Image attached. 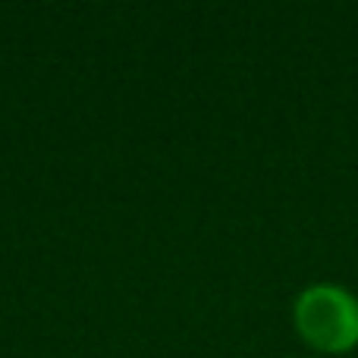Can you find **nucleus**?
Instances as JSON below:
<instances>
[{
    "mask_svg": "<svg viewBox=\"0 0 358 358\" xmlns=\"http://www.w3.org/2000/svg\"><path fill=\"white\" fill-rule=\"evenodd\" d=\"M296 327L317 352H349L358 343V299L334 283L308 286L296 299Z\"/></svg>",
    "mask_w": 358,
    "mask_h": 358,
    "instance_id": "obj_1",
    "label": "nucleus"
}]
</instances>
